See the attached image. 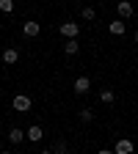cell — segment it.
<instances>
[{
	"mask_svg": "<svg viewBox=\"0 0 138 154\" xmlns=\"http://www.w3.org/2000/svg\"><path fill=\"white\" fill-rule=\"evenodd\" d=\"M11 107H14L17 113H28V110L33 107V99H30V96H25V94H17L14 99H11Z\"/></svg>",
	"mask_w": 138,
	"mask_h": 154,
	"instance_id": "6da1fadb",
	"label": "cell"
},
{
	"mask_svg": "<svg viewBox=\"0 0 138 154\" xmlns=\"http://www.w3.org/2000/svg\"><path fill=\"white\" fill-rule=\"evenodd\" d=\"M61 36H66V38H77V36H80V22H72V19L61 22Z\"/></svg>",
	"mask_w": 138,
	"mask_h": 154,
	"instance_id": "7a4b0ae2",
	"label": "cell"
},
{
	"mask_svg": "<svg viewBox=\"0 0 138 154\" xmlns=\"http://www.w3.org/2000/svg\"><path fill=\"white\" fill-rule=\"evenodd\" d=\"M113 154H133V140H127V138H119L113 143V149H111Z\"/></svg>",
	"mask_w": 138,
	"mask_h": 154,
	"instance_id": "3957f363",
	"label": "cell"
},
{
	"mask_svg": "<svg viewBox=\"0 0 138 154\" xmlns=\"http://www.w3.org/2000/svg\"><path fill=\"white\" fill-rule=\"evenodd\" d=\"M25 138H28L30 143H39V140H42V138H44V129H42V127H39V124H30V127L25 129Z\"/></svg>",
	"mask_w": 138,
	"mask_h": 154,
	"instance_id": "277c9868",
	"label": "cell"
},
{
	"mask_svg": "<svg viewBox=\"0 0 138 154\" xmlns=\"http://www.w3.org/2000/svg\"><path fill=\"white\" fill-rule=\"evenodd\" d=\"M0 61H3L6 66H14V63L19 61V50H14V47H6V50H3V55H0Z\"/></svg>",
	"mask_w": 138,
	"mask_h": 154,
	"instance_id": "5b68a950",
	"label": "cell"
},
{
	"mask_svg": "<svg viewBox=\"0 0 138 154\" xmlns=\"http://www.w3.org/2000/svg\"><path fill=\"white\" fill-rule=\"evenodd\" d=\"M39 33H42V25H39V22H33V19H28V22L22 25V36H28V38H36Z\"/></svg>",
	"mask_w": 138,
	"mask_h": 154,
	"instance_id": "8992f818",
	"label": "cell"
},
{
	"mask_svg": "<svg viewBox=\"0 0 138 154\" xmlns=\"http://www.w3.org/2000/svg\"><path fill=\"white\" fill-rule=\"evenodd\" d=\"M88 88H91V80H88L86 74H80V77L75 80V94H77V96H83V94H88Z\"/></svg>",
	"mask_w": 138,
	"mask_h": 154,
	"instance_id": "52a82bcc",
	"label": "cell"
},
{
	"mask_svg": "<svg viewBox=\"0 0 138 154\" xmlns=\"http://www.w3.org/2000/svg\"><path fill=\"white\" fill-rule=\"evenodd\" d=\"M116 14H119V19L133 17V3L130 0H119V3H116Z\"/></svg>",
	"mask_w": 138,
	"mask_h": 154,
	"instance_id": "ba28073f",
	"label": "cell"
},
{
	"mask_svg": "<svg viewBox=\"0 0 138 154\" xmlns=\"http://www.w3.org/2000/svg\"><path fill=\"white\" fill-rule=\"evenodd\" d=\"M8 140H11V143H22V140H25V129L11 127V129H8Z\"/></svg>",
	"mask_w": 138,
	"mask_h": 154,
	"instance_id": "9c48e42d",
	"label": "cell"
},
{
	"mask_svg": "<svg viewBox=\"0 0 138 154\" xmlns=\"http://www.w3.org/2000/svg\"><path fill=\"white\" fill-rule=\"evenodd\" d=\"M108 30H111L113 36H124V30H127V25L122 22V19H113V22L108 25Z\"/></svg>",
	"mask_w": 138,
	"mask_h": 154,
	"instance_id": "30bf717a",
	"label": "cell"
},
{
	"mask_svg": "<svg viewBox=\"0 0 138 154\" xmlns=\"http://www.w3.org/2000/svg\"><path fill=\"white\" fill-rule=\"evenodd\" d=\"M64 52H66V55H77V52H80L77 38H66V42H64Z\"/></svg>",
	"mask_w": 138,
	"mask_h": 154,
	"instance_id": "8fae6325",
	"label": "cell"
},
{
	"mask_svg": "<svg viewBox=\"0 0 138 154\" xmlns=\"http://www.w3.org/2000/svg\"><path fill=\"white\" fill-rule=\"evenodd\" d=\"M113 99H116V94H113L111 88H105V91H100V102H102V105H113Z\"/></svg>",
	"mask_w": 138,
	"mask_h": 154,
	"instance_id": "7c38bea8",
	"label": "cell"
},
{
	"mask_svg": "<svg viewBox=\"0 0 138 154\" xmlns=\"http://www.w3.org/2000/svg\"><path fill=\"white\" fill-rule=\"evenodd\" d=\"M50 151H53V154H66V140H55Z\"/></svg>",
	"mask_w": 138,
	"mask_h": 154,
	"instance_id": "4fadbf2b",
	"label": "cell"
},
{
	"mask_svg": "<svg viewBox=\"0 0 138 154\" xmlns=\"http://www.w3.org/2000/svg\"><path fill=\"white\" fill-rule=\"evenodd\" d=\"M80 17H83V19H86V22H91V19H94V17H97V11H94V8H91V6H86V8H83V11H80Z\"/></svg>",
	"mask_w": 138,
	"mask_h": 154,
	"instance_id": "5bb4252c",
	"label": "cell"
},
{
	"mask_svg": "<svg viewBox=\"0 0 138 154\" xmlns=\"http://www.w3.org/2000/svg\"><path fill=\"white\" fill-rule=\"evenodd\" d=\"M0 11H3V14H11L14 11V0H0Z\"/></svg>",
	"mask_w": 138,
	"mask_h": 154,
	"instance_id": "9a60e30c",
	"label": "cell"
},
{
	"mask_svg": "<svg viewBox=\"0 0 138 154\" xmlns=\"http://www.w3.org/2000/svg\"><path fill=\"white\" fill-rule=\"evenodd\" d=\"M91 119H94V113H91V107H83V110H80V121H86V124H88Z\"/></svg>",
	"mask_w": 138,
	"mask_h": 154,
	"instance_id": "2e32d148",
	"label": "cell"
},
{
	"mask_svg": "<svg viewBox=\"0 0 138 154\" xmlns=\"http://www.w3.org/2000/svg\"><path fill=\"white\" fill-rule=\"evenodd\" d=\"M97 154H113L111 149H100V151H97Z\"/></svg>",
	"mask_w": 138,
	"mask_h": 154,
	"instance_id": "e0dca14e",
	"label": "cell"
},
{
	"mask_svg": "<svg viewBox=\"0 0 138 154\" xmlns=\"http://www.w3.org/2000/svg\"><path fill=\"white\" fill-rule=\"evenodd\" d=\"M39 154H53V151H50V149H42V151H39Z\"/></svg>",
	"mask_w": 138,
	"mask_h": 154,
	"instance_id": "ac0fdd59",
	"label": "cell"
},
{
	"mask_svg": "<svg viewBox=\"0 0 138 154\" xmlns=\"http://www.w3.org/2000/svg\"><path fill=\"white\" fill-rule=\"evenodd\" d=\"M0 154H14V151H0Z\"/></svg>",
	"mask_w": 138,
	"mask_h": 154,
	"instance_id": "d6986e66",
	"label": "cell"
}]
</instances>
